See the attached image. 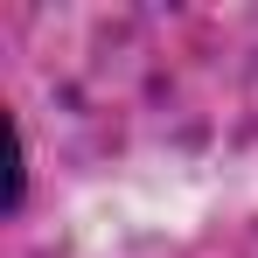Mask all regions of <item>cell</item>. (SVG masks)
I'll return each mask as SVG.
<instances>
[]
</instances>
